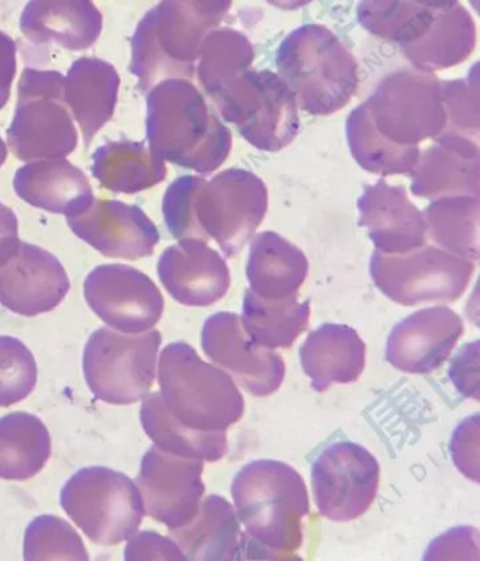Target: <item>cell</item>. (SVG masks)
I'll return each mask as SVG.
<instances>
[{"label": "cell", "instance_id": "obj_29", "mask_svg": "<svg viewBox=\"0 0 480 561\" xmlns=\"http://www.w3.org/2000/svg\"><path fill=\"white\" fill-rule=\"evenodd\" d=\"M92 173L107 191L132 195L162 182L167 167L145 142L113 141L93 153Z\"/></svg>", "mask_w": 480, "mask_h": 561}, {"label": "cell", "instance_id": "obj_1", "mask_svg": "<svg viewBox=\"0 0 480 561\" xmlns=\"http://www.w3.org/2000/svg\"><path fill=\"white\" fill-rule=\"evenodd\" d=\"M148 147L163 162L203 173L229 158L231 133L187 79L157 83L147 96Z\"/></svg>", "mask_w": 480, "mask_h": 561}, {"label": "cell", "instance_id": "obj_31", "mask_svg": "<svg viewBox=\"0 0 480 561\" xmlns=\"http://www.w3.org/2000/svg\"><path fill=\"white\" fill-rule=\"evenodd\" d=\"M140 416L146 434L162 450L210 463L225 458L227 454L226 431L203 432L187 428L173 419L160 393L145 397Z\"/></svg>", "mask_w": 480, "mask_h": 561}, {"label": "cell", "instance_id": "obj_21", "mask_svg": "<svg viewBox=\"0 0 480 561\" xmlns=\"http://www.w3.org/2000/svg\"><path fill=\"white\" fill-rule=\"evenodd\" d=\"M358 210L359 225L366 228L378 252L400 255L427 243L424 215L403 187L385 181L366 186Z\"/></svg>", "mask_w": 480, "mask_h": 561}, {"label": "cell", "instance_id": "obj_44", "mask_svg": "<svg viewBox=\"0 0 480 561\" xmlns=\"http://www.w3.org/2000/svg\"><path fill=\"white\" fill-rule=\"evenodd\" d=\"M126 560H186L180 546L155 533L136 536L126 548Z\"/></svg>", "mask_w": 480, "mask_h": 561}, {"label": "cell", "instance_id": "obj_24", "mask_svg": "<svg viewBox=\"0 0 480 561\" xmlns=\"http://www.w3.org/2000/svg\"><path fill=\"white\" fill-rule=\"evenodd\" d=\"M13 185L28 205L67 217L82 211L95 198L85 173L64 158L28 162L19 169Z\"/></svg>", "mask_w": 480, "mask_h": 561}, {"label": "cell", "instance_id": "obj_48", "mask_svg": "<svg viewBox=\"0 0 480 561\" xmlns=\"http://www.w3.org/2000/svg\"><path fill=\"white\" fill-rule=\"evenodd\" d=\"M415 2L434 9H449L455 7V4L458 3V0H415Z\"/></svg>", "mask_w": 480, "mask_h": 561}, {"label": "cell", "instance_id": "obj_20", "mask_svg": "<svg viewBox=\"0 0 480 561\" xmlns=\"http://www.w3.org/2000/svg\"><path fill=\"white\" fill-rule=\"evenodd\" d=\"M158 276L178 302L190 307H209L230 289L229 266L219 252L197 238H185L163 251Z\"/></svg>", "mask_w": 480, "mask_h": 561}, {"label": "cell", "instance_id": "obj_7", "mask_svg": "<svg viewBox=\"0 0 480 561\" xmlns=\"http://www.w3.org/2000/svg\"><path fill=\"white\" fill-rule=\"evenodd\" d=\"M213 103L226 122L261 151L278 152L299 134V103L278 73L245 71Z\"/></svg>", "mask_w": 480, "mask_h": 561}, {"label": "cell", "instance_id": "obj_22", "mask_svg": "<svg viewBox=\"0 0 480 561\" xmlns=\"http://www.w3.org/2000/svg\"><path fill=\"white\" fill-rule=\"evenodd\" d=\"M420 153L412 173V192L424 198L479 197V142L443 134Z\"/></svg>", "mask_w": 480, "mask_h": 561}, {"label": "cell", "instance_id": "obj_9", "mask_svg": "<svg viewBox=\"0 0 480 561\" xmlns=\"http://www.w3.org/2000/svg\"><path fill=\"white\" fill-rule=\"evenodd\" d=\"M268 211V188L254 173L227 169L203 178L193 215L196 238L215 241L227 256H236L251 241Z\"/></svg>", "mask_w": 480, "mask_h": 561}, {"label": "cell", "instance_id": "obj_45", "mask_svg": "<svg viewBox=\"0 0 480 561\" xmlns=\"http://www.w3.org/2000/svg\"><path fill=\"white\" fill-rule=\"evenodd\" d=\"M16 73V46L9 37L0 33V108L10 98V89Z\"/></svg>", "mask_w": 480, "mask_h": 561}, {"label": "cell", "instance_id": "obj_23", "mask_svg": "<svg viewBox=\"0 0 480 561\" xmlns=\"http://www.w3.org/2000/svg\"><path fill=\"white\" fill-rule=\"evenodd\" d=\"M300 364L319 393L331 386L354 383L365 369L366 345L358 332L343 324H324L300 347Z\"/></svg>", "mask_w": 480, "mask_h": 561}, {"label": "cell", "instance_id": "obj_49", "mask_svg": "<svg viewBox=\"0 0 480 561\" xmlns=\"http://www.w3.org/2000/svg\"><path fill=\"white\" fill-rule=\"evenodd\" d=\"M7 158H8V148H7V146H4L2 138H0V168L3 167L4 161H7Z\"/></svg>", "mask_w": 480, "mask_h": 561}, {"label": "cell", "instance_id": "obj_17", "mask_svg": "<svg viewBox=\"0 0 480 561\" xmlns=\"http://www.w3.org/2000/svg\"><path fill=\"white\" fill-rule=\"evenodd\" d=\"M67 221L73 234L108 257L141 260L152 255L160 242V232L146 213L118 201L93 198Z\"/></svg>", "mask_w": 480, "mask_h": 561}, {"label": "cell", "instance_id": "obj_32", "mask_svg": "<svg viewBox=\"0 0 480 561\" xmlns=\"http://www.w3.org/2000/svg\"><path fill=\"white\" fill-rule=\"evenodd\" d=\"M52 455L48 430L36 415L13 412L0 420V479L28 480Z\"/></svg>", "mask_w": 480, "mask_h": 561}, {"label": "cell", "instance_id": "obj_11", "mask_svg": "<svg viewBox=\"0 0 480 561\" xmlns=\"http://www.w3.org/2000/svg\"><path fill=\"white\" fill-rule=\"evenodd\" d=\"M473 273L475 262L427 243L400 255L375 251L370 260L375 286L404 307L457 301L467 291Z\"/></svg>", "mask_w": 480, "mask_h": 561}, {"label": "cell", "instance_id": "obj_14", "mask_svg": "<svg viewBox=\"0 0 480 561\" xmlns=\"http://www.w3.org/2000/svg\"><path fill=\"white\" fill-rule=\"evenodd\" d=\"M202 347L213 364L252 396L268 397L284 383L282 356L268 347L255 345L235 312H217L206 320Z\"/></svg>", "mask_w": 480, "mask_h": 561}, {"label": "cell", "instance_id": "obj_30", "mask_svg": "<svg viewBox=\"0 0 480 561\" xmlns=\"http://www.w3.org/2000/svg\"><path fill=\"white\" fill-rule=\"evenodd\" d=\"M240 321L255 345L285 350L308 330L310 300L299 301L298 296L266 300L247 289Z\"/></svg>", "mask_w": 480, "mask_h": 561}, {"label": "cell", "instance_id": "obj_15", "mask_svg": "<svg viewBox=\"0 0 480 561\" xmlns=\"http://www.w3.org/2000/svg\"><path fill=\"white\" fill-rule=\"evenodd\" d=\"M92 311L125 334H141L161 320L163 297L145 273L126 265H102L83 285Z\"/></svg>", "mask_w": 480, "mask_h": 561}, {"label": "cell", "instance_id": "obj_34", "mask_svg": "<svg viewBox=\"0 0 480 561\" xmlns=\"http://www.w3.org/2000/svg\"><path fill=\"white\" fill-rule=\"evenodd\" d=\"M346 138L354 160L365 171L376 175L410 173L422 153L419 146H399L376 130L364 103L350 114Z\"/></svg>", "mask_w": 480, "mask_h": 561}, {"label": "cell", "instance_id": "obj_43", "mask_svg": "<svg viewBox=\"0 0 480 561\" xmlns=\"http://www.w3.org/2000/svg\"><path fill=\"white\" fill-rule=\"evenodd\" d=\"M449 377L459 393L479 400V342L467 344L454 356Z\"/></svg>", "mask_w": 480, "mask_h": 561}, {"label": "cell", "instance_id": "obj_37", "mask_svg": "<svg viewBox=\"0 0 480 561\" xmlns=\"http://www.w3.org/2000/svg\"><path fill=\"white\" fill-rule=\"evenodd\" d=\"M26 560H88L77 530L61 518L43 515L34 519L24 536Z\"/></svg>", "mask_w": 480, "mask_h": 561}, {"label": "cell", "instance_id": "obj_28", "mask_svg": "<svg viewBox=\"0 0 480 561\" xmlns=\"http://www.w3.org/2000/svg\"><path fill=\"white\" fill-rule=\"evenodd\" d=\"M477 47V26L461 4L444 9L422 39L402 49L419 71H443L461 66Z\"/></svg>", "mask_w": 480, "mask_h": 561}, {"label": "cell", "instance_id": "obj_16", "mask_svg": "<svg viewBox=\"0 0 480 561\" xmlns=\"http://www.w3.org/2000/svg\"><path fill=\"white\" fill-rule=\"evenodd\" d=\"M203 461L152 446L141 461L136 480L145 510L152 519L181 528L195 518L205 494Z\"/></svg>", "mask_w": 480, "mask_h": 561}, {"label": "cell", "instance_id": "obj_8", "mask_svg": "<svg viewBox=\"0 0 480 561\" xmlns=\"http://www.w3.org/2000/svg\"><path fill=\"white\" fill-rule=\"evenodd\" d=\"M61 505L99 545L132 539L145 518V503L135 481L107 468H88L73 474L61 491Z\"/></svg>", "mask_w": 480, "mask_h": 561}, {"label": "cell", "instance_id": "obj_27", "mask_svg": "<svg viewBox=\"0 0 480 561\" xmlns=\"http://www.w3.org/2000/svg\"><path fill=\"white\" fill-rule=\"evenodd\" d=\"M309 273L304 251L274 231L252 240L247 279L250 290L266 300H285L299 295Z\"/></svg>", "mask_w": 480, "mask_h": 561}, {"label": "cell", "instance_id": "obj_33", "mask_svg": "<svg viewBox=\"0 0 480 561\" xmlns=\"http://www.w3.org/2000/svg\"><path fill=\"white\" fill-rule=\"evenodd\" d=\"M427 240L464 260H479L480 203L477 196L435 198L423 213Z\"/></svg>", "mask_w": 480, "mask_h": 561}, {"label": "cell", "instance_id": "obj_3", "mask_svg": "<svg viewBox=\"0 0 480 561\" xmlns=\"http://www.w3.org/2000/svg\"><path fill=\"white\" fill-rule=\"evenodd\" d=\"M276 68L299 107L315 116L340 112L358 91L356 59L331 30L319 24L296 28L282 42Z\"/></svg>", "mask_w": 480, "mask_h": 561}, {"label": "cell", "instance_id": "obj_12", "mask_svg": "<svg viewBox=\"0 0 480 561\" xmlns=\"http://www.w3.org/2000/svg\"><path fill=\"white\" fill-rule=\"evenodd\" d=\"M364 104L376 130L399 146L435 140L445 128L442 81L432 72L390 73Z\"/></svg>", "mask_w": 480, "mask_h": 561}, {"label": "cell", "instance_id": "obj_42", "mask_svg": "<svg viewBox=\"0 0 480 561\" xmlns=\"http://www.w3.org/2000/svg\"><path fill=\"white\" fill-rule=\"evenodd\" d=\"M425 560H478L479 534L475 528H455L430 545Z\"/></svg>", "mask_w": 480, "mask_h": 561}, {"label": "cell", "instance_id": "obj_18", "mask_svg": "<svg viewBox=\"0 0 480 561\" xmlns=\"http://www.w3.org/2000/svg\"><path fill=\"white\" fill-rule=\"evenodd\" d=\"M71 282L61 262L43 248L20 241L0 263V302L20 316L52 311L66 299Z\"/></svg>", "mask_w": 480, "mask_h": 561}, {"label": "cell", "instance_id": "obj_10", "mask_svg": "<svg viewBox=\"0 0 480 561\" xmlns=\"http://www.w3.org/2000/svg\"><path fill=\"white\" fill-rule=\"evenodd\" d=\"M161 342L156 330L140 335H123L108 328L93 332L83 352L89 390L115 405L145 399L155 385Z\"/></svg>", "mask_w": 480, "mask_h": 561}, {"label": "cell", "instance_id": "obj_40", "mask_svg": "<svg viewBox=\"0 0 480 561\" xmlns=\"http://www.w3.org/2000/svg\"><path fill=\"white\" fill-rule=\"evenodd\" d=\"M202 176H182L172 183L163 196V218L173 238L185 240L196 238L195 215L193 203Z\"/></svg>", "mask_w": 480, "mask_h": 561}, {"label": "cell", "instance_id": "obj_41", "mask_svg": "<svg viewBox=\"0 0 480 561\" xmlns=\"http://www.w3.org/2000/svg\"><path fill=\"white\" fill-rule=\"evenodd\" d=\"M479 414L468 416L455 430L452 440V455L455 466L465 478L479 483Z\"/></svg>", "mask_w": 480, "mask_h": 561}, {"label": "cell", "instance_id": "obj_46", "mask_svg": "<svg viewBox=\"0 0 480 561\" xmlns=\"http://www.w3.org/2000/svg\"><path fill=\"white\" fill-rule=\"evenodd\" d=\"M19 243L18 217L8 206L0 203V263L13 255Z\"/></svg>", "mask_w": 480, "mask_h": 561}, {"label": "cell", "instance_id": "obj_35", "mask_svg": "<svg viewBox=\"0 0 480 561\" xmlns=\"http://www.w3.org/2000/svg\"><path fill=\"white\" fill-rule=\"evenodd\" d=\"M443 10L424 7L415 0H361L358 19L376 37L404 49L425 36Z\"/></svg>", "mask_w": 480, "mask_h": 561}, {"label": "cell", "instance_id": "obj_19", "mask_svg": "<svg viewBox=\"0 0 480 561\" xmlns=\"http://www.w3.org/2000/svg\"><path fill=\"white\" fill-rule=\"evenodd\" d=\"M464 334V322L448 307H430L396 324L386 344V359L405 374L437 370Z\"/></svg>", "mask_w": 480, "mask_h": 561}, {"label": "cell", "instance_id": "obj_5", "mask_svg": "<svg viewBox=\"0 0 480 561\" xmlns=\"http://www.w3.org/2000/svg\"><path fill=\"white\" fill-rule=\"evenodd\" d=\"M232 0H190V8L158 24H142L133 39L130 71L148 92L165 79H190L205 39L219 28Z\"/></svg>", "mask_w": 480, "mask_h": 561}, {"label": "cell", "instance_id": "obj_6", "mask_svg": "<svg viewBox=\"0 0 480 561\" xmlns=\"http://www.w3.org/2000/svg\"><path fill=\"white\" fill-rule=\"evenodd\" d=\"M8 142L14 156L26 162L66 158L76 151L78 131L66 103L61 72L24 69Z\"/></svg>", "mask_w": 480, "mask_h": 561}, {"label": "cell", "instance_id": "obj_26", "mask_svg": "<svg viewBox=\"0 0 480 561\" xmlns=\"http://www.w3.org/2000/svg\"><path fill=\"white\" fill-rule=\"evenodd\" d=\"M121 78L116 68L99 58H81L66 78V103L81 127L85 147L115 113Z\"/></svg>", "mask_w": 480, "mask_h": 561}, {"label": "cell", "instance_id": "obj_36", "mask_svg": "<svg viewBox=\"0 0 480 561\" xmlns=\"http://www.w3.org/2000/svg\"><path fill=\"white\" fill-rule=\"evenodd\" d=\"M254 61L250 39L236 30L217 28L206 37L197 58V79L213 101Z\"/></svg>", "mask_w": 480, "mask_h": 561}, {"label": "cell", "instance_id": "obj_39", "mask_svg": "<svg viewBox=\"0 0 480 561\" xmlns=\"http://www.w3.org/2000/svg\"><path fill=\"white\" fill-rule=\"evenodd\" d=\"M445 108V128L439 136L468 138L479 142V82L478 76L459 81L442 82ZM438 136V137H439Z\"/></svg>", "mask_w": 480, "mask_h": 561}, {"label": "cell", "instance_id": "obj_38", "mask_svg": "<svg viewBox=\"0 0 480 561\" xmlns=\"http://www.w3.org/2000/svg\"><path fill=\"white\" fill-rule=\"evenodd\" d=\"M37 383L36 359L12 336H0V407L26 399Z\"/></svg>", "mask_w": 480, "mask_h": 561}, {"label": "cell", "instance_id": "obj_13", "mask_svg": "<svg viewBox=\"0 0 480 561\" xmlns=\"http://www.w3.org/2000/svg\"><path fill=\"white\" fill-rule=\"evenodd\" d=\"M378 460L354 442L327 446L311 468L319 513L334 523H350L368 513L378 494Z\"/></svg>", "mask_w": 480, "mask_h": 561}, {"label": "cell", "instance_id": "obj_47", "mask_svg": "<svg viewBox=\"0 0 480 561\" xmlns=\"http://www.w3.org/2000/svg\"><path fill=\"white\" fill-rule=\"evenodd\" d=\"M268 2L275 8L295 10L306 7V4H309L311 0H268Z\"/></svg>", "mask_w": 480, "mask_h": 561}, {"label": "cell", "instance_id": "obj_2", "mask_svg": "<svg viewBox=\"0 0 480 561\" xmlns=\"http://www.w3.org/2000/svg\"><path fill=\"white\" fill-rule=\"evenodd\" d=\"M231 495L252 542L270 553L298 552L310 514L308 486L298 471L279 460L251 461L232 480Z\"/></svg>", "mask_w": 480, "mask_h": 561}, {"label": "cell", "instance_id": "obj_4", "mask_svg": "<svg viewBox=\"0 0 480 561\" xmlns=\"http://www.w3.org/2000/svg\"><path fill=\"white\" fill-rule=\"evenodd\" d=\"M158 381L167 410L187 428L227 432L244 414V397L235 380L220 367L202 360L185 342L162 351Z\"/></svg>", "mask_w": 480, "mask_h": 561}, {"label": "cell", "instance_id": "obj_25", "mask_svg": "<svg viewBox=\"0 0 480 561\" xmlns=\"http://www.w3.org/2000/svg\"><path fill=\"white\" fill-rule=\"evenodd\" d=\"M170 536L186 560L201 561L239 560L247 539L235 506L216 494L202 500L195 518L181 528L170 529Z\"/></svg>", "mask_w": 480, "mask_h": 561}]
</instances>
